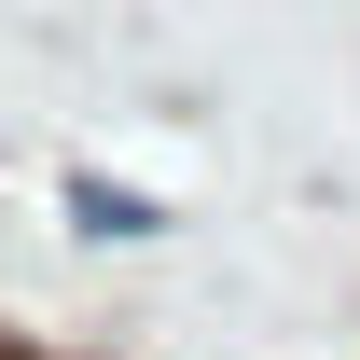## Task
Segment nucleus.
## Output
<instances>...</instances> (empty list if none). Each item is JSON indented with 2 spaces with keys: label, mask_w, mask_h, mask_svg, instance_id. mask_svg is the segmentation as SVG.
Returning a JSON list of instances; mask_svg holds the SVG:
<instances>
[{
  "label": "nucleus",
  "mask_w": 360,
  "mask_h": 360,
  "mask_svg": "<svg viewBox=\"0 0 360 360\" xmlns=\"http://www.w3.org/2000/svg\"><path fill=\"white\" fill-rule=\"evenodd\" d=\"M70 222H84V236H167V208H153V194H125V180H70Z\"/></svg>",
  "instance_id": "nucleus-1"
},
{
  "label": "nucleus",
  "mask_w": 360,
  "mask_h": 360,
  "mask_svg": "<svg viewBox=\"0 0 360 360\" xmlns=\"http://www.w3.org/2000/svg\"><path fill=\"white\" fill-rule=\"evenodd\" d=\"M0 360H14V347H0Z\"/></svg>",
  "instance_id": "nucleus-2"
}]
</instances>
